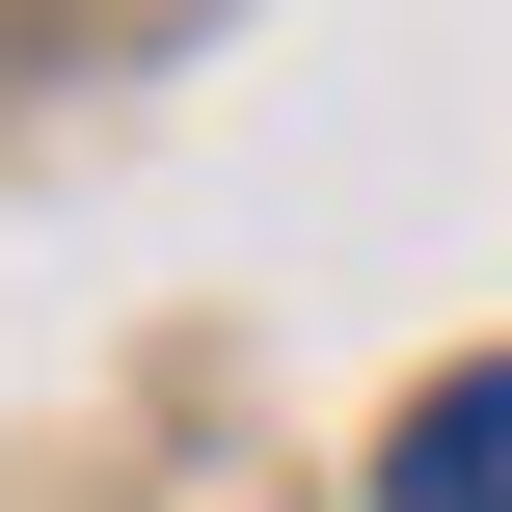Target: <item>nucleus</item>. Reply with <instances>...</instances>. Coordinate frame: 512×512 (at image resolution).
I'll list each match as a JSON object with an SVG mask.
<instances>
[{
	"instance_id": "f257e3e1",
	"label": "nucleus",
	"mask_w": 512,
	"mask_h": 512,
	"mask_svg": "<svg viewBox=\"0 0 512 512\" xmlns=\"http://www.w3.org/2000/svg\"><path fill=\"white\" fill-rule=\"evenodd\" d=\"M378 512H512V351H486V378H432V405L378 432Z\"/></svg>"
}]
</instances>
